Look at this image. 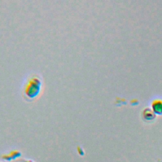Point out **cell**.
I'll list each match as a JSON object with an SVG mask.
<instances>
[{"label": "cell", "mask_w": 162, "mask_h": 162, "mask_svg": "<svg viewBox=\"0 0 162 162\" xmlns=\"http://www.w3.org/2000/svg\"><path fill=\"white\" fill-rule=\"evenodd\" d=\"M143 116L144 118L146 120H152L155 118V114L153 113V111H151L150 109L147 108L144 111V113H143Z\"/></svg>", "instance_id": "3957f363"}, {"label": "cell", "mask_w": 162, "mask_h": 162, "mask_svg": "<svg viewBox=\"0 0 162 162\" xmlns=\"http://www.w3.org/2000/svg\"><path fill=\"white\" fill-rule=\"evenodd\" d=\"M153 108L155 113L162 114V101L161 100H155L153 102Z\"/></svg>", "instance_id": "7a4b0ae2"}, {"label": "cell", "mask_w": 162, "mask_h": 162, "mask_svg": "<svg viewBox=\"0 0 162 162\" xmlns=\"http://www.w3.org/2000/svg\"><path fill=\"white\" fill-rule=\"evenodd\" d=\"M42 87V80L39 76L32 75L26 83L23 93L28 99H33L39 96Z\"/></svg>", "instance_id": "6da1fadb"}]
</instances>
